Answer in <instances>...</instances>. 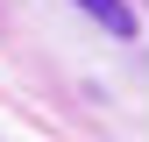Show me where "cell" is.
Listing matches in <instances>:
<instances>
[{
	"instance_id": "1",
	"label": "cell",
	"mask_w": 149,
	"mask_h": 142,
	"mask_svg": "<svg viewBox=\"0 0 149 142\" xmlns=\"http://www.w3.org/2000/svg\"><path fill=\"white\" fill-rule=\"evenodd\" d=\"M78 7H85L100 29H114V36H135V14H128V0H78Z\"/></svg>"
}]
</instances>
